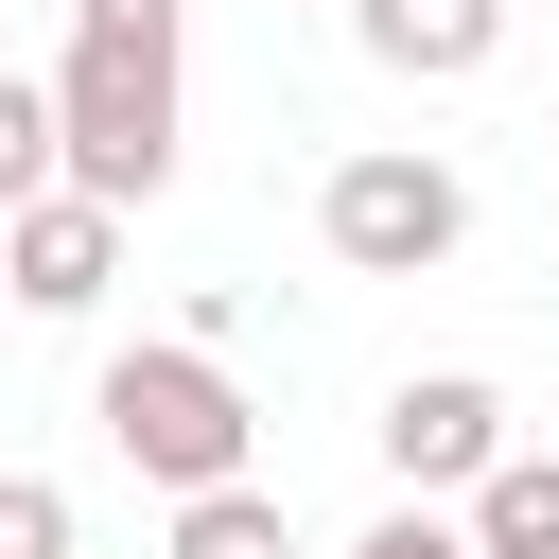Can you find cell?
Here are the masks:
<instances>
[{"mask_svg": "<svg viewBox=\"0 0 559 559\" xmlns=\"http://www.w3.org/2000/svg\"><path fill=\"white\" fill-rule=\"evenodd\" d=\"M175 105H192V0H70V52H52L70 192L157 210L175 192Z\"/></svg>", "mask_w": 559, "mask_h": 559, "instance_id": "cell-1", "label": "cell"}, {"mask_svg": "<svg viewBox=\"0 0 559 559\" xmlns=\"http://www.w3.org/2000/svg\"><path fill=\"white\" fill-rule=\"evenodd\" d=\"M87 419H105V454L140 472V489H245L262 472V419H245V384H227V349H192V332H140V349H105V384H87Z\"/></svg>", "mask_w": 559, "mask_h": 559, "instance_id": "cell-2", "label": "cell"}, {"mask_svg": "<svg viewBox=\"0 0 559 559\" xmlns=\"http://www.w3.org/2000/svg\"><path fill=\"white\" fill-rule=\"evenodd\" d=\"M314 245H332L349 280H437V262L472 245V175L419 157V140H367V157L314 175Z\"/></svg>", "mask_w": 559, "mask_h": 559, "instance_id": "cell-3", "label": "cell"}, {"mask_svg": "<svg viewBox=\"0 0 559 559\" xmlns=\"http://www.w3.org/2000/svg\"><path fill=\"white\" fill-rule=\"evenodd\" d=\"M367 437H384V489H402V507H437V489L472 507V489L507 472V384H489V367H402Z\"/></svg>", "mask_w": 559, "mask_h": 559, "instance_id": "cell-4", "label": "cell"}, {"mask_svg": "<svg viewBox=\"0 0 559 559\" xmlns=\"http://www.w3.org/2000/svg\"><path fill=\"white\" fill-rule=\"evenodd\" d=\"M105 280H122V210L105 192H52V210L0 227V297L17 314H105Z\"/></svg>", "mask_w": 559, "mask_h": 559, "instance_id": "cell-5", "label": "cell"}, {"mask_svg": "<svg viewBox=\"0 0 559 559\" xmlns=\"http://www.w3.org/2000/svg\"><path fill=\"white\" fill-rule=\"evenodd\" d=\"M349 35H367V70H402V87H472V70L507 52V0H349Z\"/></svg>", "mask_w": 559, "mask_h": 559, "instance_id": "cell-6", "label": "cell"}, {"mask_svg": "<svg viewBox=\"0 0 559 559\" xmlns=\"http://www.w3.org/2000/svg\"><path fill=\"white\" fill-rule=\"evenodd\" d=\"M70 192V122H52V70H0V227Z\"/></svg>", "mask_w": 559, "mask_h": 559, "instance_id": "cell-7", "label": "cell"}, {"mask_svg": "<svg viewBox=\"0 0 559 559\" xmlns=\"http://www.w3.org/2000/svg\"><path fill=\"white\" fill-rule=\"evenodd\" d=\"M472 559H559V454H507L472 489Z\"/></svg>", "mask_w": 559, "mask_h": 559, "instance_id": "cell-8", "label": "cell"}, {"mask_svg": "<svg viewBox=\"0 0 559 559\" xmlns=\"http://www.w3.org/2000/svg\"><path fill=\"white\" fill-rule=\"evenodd\" d=\"M175 559H297V507L245 472V489H192L175 507Z\"/></svg>", "mask_w": 559, "mask_h": 559, "instance_id": "cell-9", "label": "cell"}, {"mask_svg": "<svg viewBox=\"0 0 559 559\" xmlns=\"http://www.w3.org/2000/svg\"><path fill=\"white\" fill-rule=\"evenodd\" d=\"M0 559H70V489L52 472H0Z\"/></svg>", "mask_w": 559, "mask_h": 559, "instance_id": "cell-10", "label": "cell"}, {"mask_svg": "<svg viewBox=\"0 0 559 559\" xmlns=\"http://www.w3.org/2000/svg\"><path fill=\"white\" fill-rule=\"evenodd\" d=\"M349 559H472V507H384Z\"/></svg>", "mask_w": 559, "mask_h": 559, "instance_id": "cell-11", "label": "cell"}]
</instances>
